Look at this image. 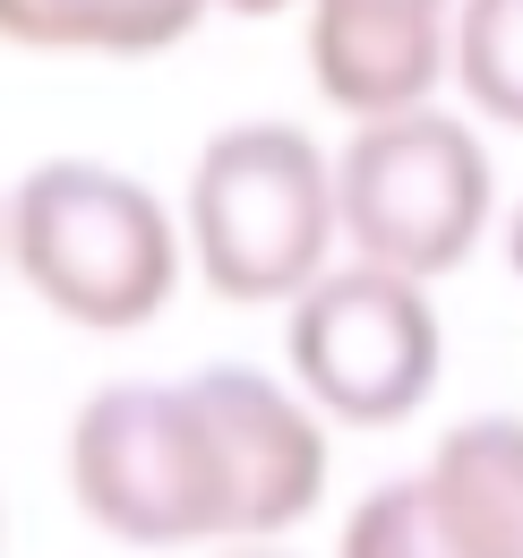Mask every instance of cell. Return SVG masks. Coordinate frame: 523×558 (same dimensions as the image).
Listing matches in <instances>:
<instances>
[{"mask_svg": "<svg viewBox=\"0 0 523 558\" xmlns=\"http://www.w3.org/2000/svg\"><path fill=\"white\" fill-rule=\"evenodd\" d=\"M309 86L335 112H412L455 77V0H309Z\"/></svg>", "mask_w": 523, "mask_h": 558, "instance_id": "obj_8", "label": "cell"}, {"mask_svg": "<svg viewBox=\"0 0 523 558\" xmlns=\"http://www.w3.org/2000/svg\"><path fill=\"white\" fill-rule=\"evenodd\" d=\"M352 558H523V421H455L412 482L369 489L343 515Z\"/></svg>", "mask_w": 523, "mask_h": 558, "instance_id": "obj_6", "label": "cell"}, {"mask_svg": "<svg viewBox=\"0 0 523 558\" xmlns=\"http://www.w3.org/2000/svg\"><path fill=\"white\" fill-rule=\"evenodd\" d=\"M283 361L292 387L343 429H394L429 404L447 336L429 310V283L378 267V258H343L318 283H301L283 301Z\"/></svg>", "mask_w": 523, "mask_h": 558, "instance_id": "obj_5", "label": "cell"}, {"mask_svg": "<svg viewBox=\"0 0 523 558\" xmlns=\"http://www.w3.org/2000/svg\"><path fill=\"white\" fill-rule=\"evenodd\" d=\"M181 232H190L197 283L223 301H292L301 283L335 267V163L301 121H232L197 146L190 190H181Z\"/></svg>", "mask_w": 523, "mask_h": 558, "instance_id": "obj_2", "label": "cell"}, {"mask_svg": "<svg viewBox=\"0 0 523 558\" xmlns=\"http://www.w3.org/2000/svg\"><path fill=\"white\" fill-rule=\"evenodd\" d=\"M69 489L104 542H232V473L197 378H112L69 421Z\"/></svg>", "mask_w": 523, "mask_h": 558, "instance_id": "obj_3", "label": "cell"}, {"mask_svg": "<svg viewBox=\"0 0 523 558\" xmlns=\"http://www.w3.org/2000/svg\"><path fill=\"white\" fill-rule=\"evenodd\" d=\"M455 86L498 130H523V0H455Z\"/></svg>", "mask_w": 523, "mask_h": 558, "instance_id": "obj_10", "label": "cell"}, {"mask_svg": "<svg viewBox=\"0 0 523 558\" xmlns=\"http://www.w3.org/2000/svg\"><path fill=\"white\" fill-rule=\"evenodd\" d=\"M190 378L215 413V438H223L232 542H283L292 524H309L327 498V413L250 361H206Z\"/></svg>", "mask_w": 523, "mask_h": 558, "instance_id": "obj_7", "label": "cell"}, {"mask_svg": "<svg viewBox=\"0 0 523 558\" xmlns=\"http://www.w3.org/2000/svg\"><path fill=\"white\" fill-rule=\"evenodd\" d=\"M9 267L52 318L86 336H130L172 310L190 232L121 163L52 155L9 190Z\"/></svg>", "mask_w": 523, "mask_h": 558, "instance_id": "obj_1", "label": "cell"}, {"mask_svg": "<svg viewBox=\"0 0 523 558\" xmlns=\"http://www.w3.org/2000/svg\"><path fill=\"white\" fill-rule=\"evenodd\" d=\"M0 267H9V198H0Z\"/></svg>", "mask_w": 523, "mask_h": 558, "instance_id": "obj_12", "label": "cell"}, {"mask_svg": "<svg viewBox=\"0 0 523 558\" xmlns=\"http://www.w3.org/2000/svg\"><path fill=\"white\" fill-rule=\"evenodd\" d=\"M215 9H232V17H275V9H292V0H215Z\"/></svg>", "mask_w": 523, "mask_h": 558, "instance_id": "obj_11", "label": "cell"}, {"mask_svg": "<svg viewBox=\"0 0 523 558\" xmlns=\"http://www.w3.org/2000/svg\"><path fill=\"white\" fill-rule=\"evenodd\" d=\"M335 198H343L352 258L438 283L481 250L498 181H489V146L472 138V121L412 104V112H378L352 130V146L335 155Z\"/></svg>", "mask_w": 523, "mask_h": 558, "instance_id": "obj_4", "label": "cell"}, {"mask_svg": "<svg viewBox=\"0 0 523 558\" xmlns=\"http://www.w3.org/2000/svg\"><path fill=\"white\" fill-rule=\"evenodd\" d=\"M215 0H0V44L17 52H95L155 61L190 35Z\"/></svg>", "mask_w": 523, "mask_h": 558, "instance_id": "obj_9", "label": "cell"}]
</instances>
